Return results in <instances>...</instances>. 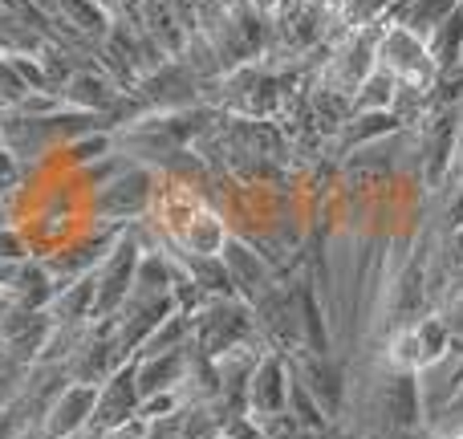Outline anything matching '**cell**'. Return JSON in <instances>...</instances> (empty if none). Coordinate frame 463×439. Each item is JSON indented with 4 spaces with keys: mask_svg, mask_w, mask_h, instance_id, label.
Here are the masks:
<instances>
[{
    "mask_svg": "<svg viewBox=\"0 0 463 439\" xmlns=\"http://www.w3.org/2000/svg\"><path fill=\"white\" fill-rule=\"evenodd\" d=\"M374 65L415 94L431 90V81L439 78V65H435L427 41L407 24H391L383 37H374Z\"/></svg>",
    "mask_w": 463,
    "mask_h": 439,
    "instance_id": "1",
    "label": "cell"
},
{
    "mask_svg": "<svg viewBox=\"0 0 463 439\" xmlns=\"http://www.w3.org/2000/svg\"><path fill=\"white\" fill-rule=\"evenodd\" d=\"M285 403H288V362L280 354L264 350L244 387V415L264 432V427L285 419Z\"/></svg>",
    "mask_w": 463,
    "mask_h": 439,
    "instance_id": "2",
    "label": "cell"
},
{
    "mask_svg": "<svg viewBox=\"0 0 463 439\" xmlns=\"http://www.w3.org/2000/svg\"><path fill=\"white\" fill-rule=\"evenodd\" d=\"M98 403V387L94 383H65L57 387V395L49 399V407L41 411V435L45 439H70L90 427Z\"/></svg>",
    "mask_w": 463,
    "mask_h": 439,
    "instance_id": "3",
    "label": "cell"
},
{
    "mask_svg": "<svg viewBox=\"0 0 463 439\" xmlns=\"http://www.w3.org/2000/svg\"><path fill=\"white\" fill-rule=\"evenodd\" d=\"M130 415H138V387H135V358L122 362L106 383H98V403H94V415H90L86 432H114L118 424H127Z\"/></svg>",
    "mask_w": 463,
    "mask_h": 439,
    "instance_id": "4",
    "label": "cell"
},
{
    "mask_svg": "<svg viewBox=\"0 0 463 439\" xmlns=\"http://www.w3.org/2000/svg\"><path fill=\"white\" fill-rule=\"evenodd\" d=\"M175 240H179V248H184V256H192V261H216L232 236H228L224 216L212 212L208 204H200V208L192 212V220L175 232Z\"/></svg>",
    "mask_w": 463,
    "mask_h": 439,
    "instance_id": "5",
    "label": "cell"
},
{
    "mask_svg": "<svg viewBox=\"0 0 463 439\" xmlns=\"http://www.w3.org/2000/svg\"><path fill=\"white\" fill-rule=\"evenodd\" d=\"M151 176L146 171H135V176H122L118 184H110V192L98 200V208L106 212V216H143L146 208H151Z\"/></svg>",
    "mask_w": 463,
    "mask_h": 439,
    "instance_id": "6",
    "label": "cell"
},
{
    "mask_svg": "<svg viewBox=\"0 0 463 439\" xmlns=\"http://www.w3.org/2000/svg\"><path fill=\"white\" fill-rule=\"evenodd\" d=\"M220 256H224V264H228V281H236V285L248 289V293H256V289L269 281V264H264L248 244H240V240H228Z\"/></svg>",
    "mask_w": 463,
    "mask_h": 439,
    "instance_id": "7",
    "label": "cell"
},
{
    "mask_svg": "<svg viewBox=\"0 0 463 439\" xmlns=\"http://www.w3.org/2000/svg\"><path fill=\"white\" fill-rule=\"evenodd\" d=\"M443 321H448V329H451V338H463V293L451 297V305H448V313H439Z\"/></svg>",
    "mask_w": 463,
    "mask_h": 439,
    "instance_id": "8",
    "label": "cell"
},
{
    "mask_svg": "<svg viewBox=\"0 0 463 439\" xmlns=\"http://www.w3.org/2000/svg\"><path fill=\"white\" fill-rule=\"evenodd\" d=\"M252 5L260 8V13H277V8H280V0H252Z\"/></svg>",
    "mask_w": 463,
    "mask_h": 439,
    "instance_id": "9",
    "label": "cell"
},
{
    "mask_svg": "<svg viewBox=\"0 0 463 439\" xmlns=\"http://www.w3.org/2000/svg\"><path fill=\"white\" fill-rule=\"evenodd\" d=\"M443 439H463V424H456V427H448V432H439Z\"/></svg>",
    "mask_w": 463,
    "mask_h": 439,
    "instance_id": "10",
    "label": "cell"
},
{
    "mask_svg": "<svg viewBox=\"0 0 463 439\" xmlns=\"http://www.w3.org/2000/svg\"><path fill=\"white\" fill-rule=\"evenodd\" d=\"M70 439H102L98 432H78V435H70Z\"/></svg>",
    "mask_w": 463,
    "mask_h": 439,
    "instance_id": "11",
    "label": "cell"
},
{
    "mask_svg": "<svg viewBox=\"0 0 463 439\" xmlns=\"http://www.w3.org/2000/svg\"><path fill=\"white\" fill-rule=\"evenodd\" d=\"M208 439H228V435H224V432H216V435H208Z\"/></svg>",
    "mask_w": 463,
    "mask_h": 439,
    "instance_id": "12",
    "label": "cell"
}]
</instances>
